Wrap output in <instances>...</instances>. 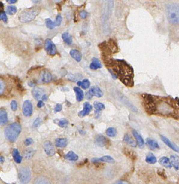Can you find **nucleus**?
<instances>
[{
    "mask_svg": "<svg viewBox=\"0 0 179 184\" xmlns=\"http://www.w3.org/2000/svg\"><path fill=\"white\" fill-rule=\"evenodd\" d=\"M142 103L145 110L150 115L171 117L179 118V100L171 96L143 94Z\"/></svg>",
    "mask_w": 179,
    "mask_h": 184,
    "instance_id": "obj_1",
    "label": "nucleus"
},
{
    "mask_svg": "<svg viewBox=\"0 0 179 184\" xmlns=\"http://www.w3.org/2000/svg\"><path fill=\"white\" fill-rule=\"evenodd\" d=\"M104 60L108 69H111L126 87H133L134 72L131 66L123 60L105 57Z\"/></svg>",
    "mask_w": 179,
    "mask_h": 184,
    "instance_id": "obj_2",
    "label": "nucleus"
},
{
    "mask_svg": "<svg viewBox=\"0 0 179 184\" xmlns=\"http://www.w3.org/2000/svg\"><path fill=\"white\" fill-rule=\"evenodd\" d=\"M41 11V7L38 5L25 9L19 14V21L22 23H28L33 21L40 14Z\"/></svg>",
    "mask_w": 179,
    "mask_h": 184,
    "instance_id": "obj_3",
    "label": "nucleus"
},
{
    "mask_svg": "<svg viewBox=\"0 0 179 184\" xmlns=\"http://www.w3.org/2000/svg\"><path fill=\"white\" fill-rule=\"evenodd\" d=\"M166 12L169 23L172 25H179V3H170L167 4Z\"/></svg>",
    "mask_w": 179,
    "mask_h": 184,
    "instance_id": "obj_4",
    "label": "nucleus"
},
{
    "mask_svg": "<svg viewBox=\"0 0 179 184\" xmlns=\"http://www.w3.org/2000/svg\"><path fill=\"white\" fill-rule=\"evenodd\" d=\"M21 132V126L17 123H14L8 125L5 130V135L11 142H14Z\"/></svg>",
    "mask_w": 179,
    "mask_h": 184,
    "instance_id": "obj_5",
    "label": "nucleus"
},
{
    "mask_svg": "<svg viewBox=\"0 0 179 184\" xmlns=\"http://www.w3.org/2000/svg\"><path fill=\"white\" fill-rule=\"evenodd\" d=\"M19 178L22 184H28L31 180V172L28 167H24L19 171Z\"/></svg>",
    "mask_w": 179,
    "mask_h": 184,
    "instance_id": "obj_6",
    "label": "nucleus"
},
{
    "mask_svg": "<svg viewBox=\"0 0 179 184\" xmlns=\"http://www.w3.org/2000/svg\"><path fill=\"white\" fill-rule=\"evenodd\" d=\"M45 49L48 55L55 56L57 54V48L51 40L47 38L45 40L44 44Z\"/></svg>",
    "mask_w": 179,
    "mask_h": 184,
    "instance_id": "obj_7",
    "label": "nucleus"
},
{
    "mask_svg": "<svg viewBox=\"0 0 179 184\" xmlns=\"http://www.w3.org/2000/svg\"><path fill=\"white\" fill-rule=\"evenodd\" d=\"M33 111V108L32 103L30 100L24 101L22 106V112L24 116L26 117H30L32 115Z\"/></svg>",
    "mask_w": 179,
    "mask_h": 184,
    "instance_id": "obj_8",
    "label": "nucleus"
},
{
    "mask_svg": "<svg viewBox=\"0 0 179 184\" xmlns=\"http://www.w3.org/2000/svg\"><path fill=\"white\" fill-rule=\"evenodd\" d=\"M53 76L49 71L43 70L40 74L39 81L42 83H47L52 81Z\"/></svg>",
    "mask_w": 179,
    "mask_h": 184,
    "instance_id": "obj_9",
    "label": "nucleus"
},
{
    "mask_svg": "<svg viewBox=\"0 0 179 184\" xmlns=\"http://www.w3.org/2000/svg\"><path fill=\"white\" fill-rule=\"evenodd\" d=\"M43 147L46 154L49 156H53L55 154V149L53 144L50 141H46L44 143Z\"/></svg>",
    "mask_w": 179,
    "mask_h": 184,
    "instance_id": "obj_10",
    "label": "nucleus"
},
{
    "mask_svg": "<svg viewBox=\"0 0 179 184\" xmlns=\"http://www.w3.org/2000/svg\"><path fill=\"white\" fill-rule=\"evenodd\" d=\"M92 105L89 102H85L83 105V110L78 113V116L80 117H84L85 116L89 115L91 111L92 110Z\"/></svg>",
    "mask_w": 179,
    "mask_h": 184,
    "instance_id": "obj_11",
    "label": "nucleus"
},
{
    "mask_svg": "<svg viewBox=\"0 0 179 184\" xmlns=\"http://www.w3.org/2000/svg\"><path fill=\"white\" fill-rule=\"evenodd\" d=\"M161 139L162 140V142L165 143L169 147H170L171 149L177 152H179V147L178 146H177V145L175 143L171 142L170 140H169L168 138H167V137L163 136H161Z\"/></svg>",
    "mask_w": 179,
    "mask_h": 184,
    "instance_id": "obj_12",
    "label": "nucleus"
},
{
    "mask_svg": "<svg viewBox=\"0 0 179 184\" xmlns=\"http://www.w3.org/2000/svg\"><path fill=\"white\" fill-rule=\"evenodd\" d=\"M94 108L95 109V116L96 118H98L100 116L102 111L105 109V105L103 103L96 101L94 102Z\"/></svg>",
    "mask_w": 179,
    "mask_h": 184,
    "instance_id": "obj_13",
    "label": "nucleus"
},
{
    "mask_svg": "<svg viewBox=\"0 0 179 184\" xmlns=\"http://www.w3.org/2000/svg\"><path fill=\"white\" fill-rule=\"evenodd\" d=\"M91 161L92 163H98V162H106L108 163L113 164L114 163V161L113 158H112L109 155H105L103 156L101 158H92Z\"/></svg>",
    "mask_w": 179,
    "mask_h": 184,
    "instance_id": "obj_14",
    "label": "nucleus"
},
{
    "mask_svg": "<svg viewBox=\"0 0 179 184\" xmlns=\"http://www.w3.org/2000/svg\"><path fill=\"white\" fill-rule=\"evenodd\" d=\"M8 122V115L4 108H0V125H5Z\"/></svg>",
    "mask_w": 179,
    "mask_h": 184,
    "instance_id": "obj_15",
    "label": "nucleus"
},
{
    "mask_svg": "<svg viewBox=\"0 0 179 184\" xmlns=\"http://www.w3.org/2000/svg\"><path fill=\"white\" fill-rule=\"evenodd\" d=\"M89 93L92 96H94L97 97H102L103 96V92L100 88L98 87H91L89 91Z\"/></svg>",
    "mask_w": 179,
    "mask_h": 184,
    "instance_id": "obj_16",
    "label": "nucleus"
},
{
    "mask_svg": "<svg viewBox=\"0 0 179 184\" xmlns=\"http://www.w3.org/2000/svg\"><path fill=\"white\" fill-rule=\"evenodd\" d=\"M146 144L148 147L150 149V150H155L156 149H159L160 146L159 145L158 142L155 140L151 139V138H147L146 140Z\"/></svg>",
    "mask_w": 179,
    "mask_h": 184,
    "instance_id": "obj_17",
    "label": "nucleus"
},
{
    "mask_svg": "<svg viewBox=\"0 0 179 184\" xmlns=\"http://www.w3.org/2000/svg\"><path fill=\"white\" fill-rule=\"evenodd\" d=\"M32 94L37 100H40L42 98L44 94V90L40 87H35L32 91Z\"/></svg>",
    "mask_w": 179,
    "mask_h": 184,
    "instance_id": "obj_18",
    "label": "nucleus"
},
{
    "mask_svg": "<svg viewBox=\"0 0 179 184\" xmlns=\"http://www.w3.org/2000/svg\"><path fill=\"white\" fill-rule=\"evenodd\" d=\"M133 134L134 138H135V140H137L139 147L140 149H142L143 147H144V146H145V142H144V140H143V138L138 133V132L136 131L135 130H133Z\"/></svg>",
    "mask_w": 179,
    "mask_h": 184,
    "instance_id": "obj_19",
    "label": "nucleus"
},
{
    "mask_svg": "<svg viewBox=\"0 0 179 184\" xmlns=\"http://www.w3.org/2000/svg\"><path fill=\"white\" fill-rule=\"evenodd\" d=\"M70 55L77 62H80L82 59V54L77 49H72L70 52Z\"/></svg>",
    "mask_w": 179,
    "mask_h": 184,
    "instance_id": "obj_20",
    "label": "nucleus"
},
{
    "mask_svg": "<svg viewBox=\"0 0 179 184\" xmlns=\"http://www.w3.org/2000/svg\"><path fill=\"white\" fill-rule=\"evenodd\" d=\"M159 163L166 168H171L172 167L170 159L167 157H162L159 159Z\"/></svg>",
    "mask_w": 179,
    "mask_h": 184,
    "instance_id": "obj_21",
    "label": "nucleus"
},
{
    "mask_svg": "<svg viewBox=\"0 0 179 184\" xmlns=\"http://www.w3.org/2000/svg\"><path fill=\"white\" fill-rule=\"evenodd\" d=\"M102 67V63L98 58L93 57L92 59V62L90 65V68L92 70H97L98 69L101 68Z\"/></svg>",
    "mask_w": 179,
    "mask_h": 184,
    "instance_id": "obj_22",
    "label": "nucleus"
},
{
    "mask_svg": "<svg viewBox=\"0 0 179 184\" xmlns=\"http://www.w3.org/2000/svg\"><path fill=\"white\" fill-rule=\"evenodd\" d=\"M74 91L76 95V100L78 102H81L83 100L84 97V94L80 88L79 87H76L74 88Z\"/></svg>",
    "mask_w": 179,
    "mask_h": 184,
    "instance_id": "obj_23",
    "label": "nucleus"
},
{
    "mask_svg": "<svg viewBox=\"0 0 179 184\" xmlns=\"http://www.w3.org/2000/svg\"><path fill=\"white\" fill-rule=\"evenodd\" d=\"M95 144L100 147L105 146L107 144V140L104 136H99L96 138Z\"/></svg>",
    "mask_w": 179,
    "mask_h": 184,
    "instance_id": "obj_24",
    "label": "nucleus"
},
{
    "mask_svg": "<svg viewBox=\"0 0 179 184\" xmlns=\"http://www.w3.org/2000/svg\"><path fill=\"white\" fill-rule=\"evenodd\" d=\"M170 161L171 165L174 167L176 170L179 169V157L177 155H172L171 156Z\"/></svg>",
    "mask_w": 179,
    "mask_h": 184,
    "instance_id": "obj_25",
    "label": "nucleus"
},
{
    "mask_svg": "<svg viewBox=\"0 0 179 184\" xmlns=\"http://www.w3.org/2000/svg\"><path fill=\"white\" fill-rule=\"evenodd\" d=\"M35 152L36 151L32 148L26 149L25 151H24L23 153L24 158H26V159H32L33 157V156L34 155Z\"/></svg>",
    "mask_w": 179,
    "mask_h": 184,
    "instance_id": "obj_26",
    "label": "nucleus"
},
{
    "mask_svg": "<svg viewBox=\"0 0 179 184\" xmlns=\"http://www.w3.org/2000/svg\"><path fill=\"white\" fill-rule=\"evenodd\" d=\"M124 142L133 147H135L137 146V142L129 136V134H125V136H124Z\"/></svg>",
    "mask_w": 179,
    "mask_h": 184,
    "instance_id": "obj_27",
    "label": "nucleus"
},
{
    "mask_svg": "<svg viewBox=\"0 0 179 184\" xmlns=\"http://www.w3.org/2000/svg\"><path fill=\"white\" fill-rule=\"evenodd\" d=\"M12 155H13V157L14 161L16 162V163L20 164L21 163L22 157L20 155L19 150H17V149H14Z\"/></svg>",
    "mask_w": 179,
    "mask_h": 184,
    "instance_id": "obj_28",
    "label": "nucleus"
},
{
    "mask_svg": "<svg viewBox=\"0 0 179 184\" xmlns=\"http://www.w3.org/2000/svg\"><path fill=\"white\" fill-rule=\"evenodd\" d=\"M145 161H146V162H147V163L154 164L156 163L157 159L153 153H150L149 154H148L147 155H146Z\"/></svg>",
    "mask_w": 179,
    "mask_h": 184,
    "instance_id": "obj_29",
    "label": "nucleus"
},
{
    "mask_svg": "<svg viewBox=\"0 0 179 184\" xmlns=\"http://www.w3.org/2000/svg\"><path fill=\"white\" fill-rule=\"evenodd\" d=\"M62 39L66 44L71 45L72 43V37L68 32H64L62 35Z\"/></svg>",
    "mask_w": 179,
    "mask_h": 184,
    "instance_id": "obj_30",
    "label": "nucleus"
},
{
    "mask_svg": "<svg viewBox=\"0 0 179 184\" xmlns=\"http://www.w3.org/2000/svg\"><path fill=\"white\" fill-rule=\"evenodd\" d=\"M65 158L70 161H76L78 159V156L72 151H70L65 156Z\"/></svg>",
    "mask_w": 179,
    "mask_h": 184,
    "instance_id": "obj_31",
    "label": "nucleus"
},
{
    "mask_svg": "<svg viewBox=\"0 0 179 184\" xmlns=\"http://www.w3.org/2000/svg\"><path fill=\"white\" fill-rule=\"evenodd\" d=\"M68 144V140L65 138H58L56 140V145L58 147H64Z\"/></svg>",
    "mask_w": 179,
    "mask_h": 184,
    "instance_id": "obj_32",
    "label": "nucleus"
},
{
    "mask_svg": "<svg viewBox=\"0 0 179 184\" xmlns=\"http://www.w3.org/2000/svg\"><path fill=\"white\" fill-rule=\"evenodd\" d=\"M34 184H51L48 179L44 177H39L35 180Z\"/></svg>",
    "mask_w": 179,
    "mask_h": 184,
    "instance_id": "obj_33",
    "label": "nucleus"
},
{
    "mask_svg": "<svg viewBox=\"0 0 179 184\" xmlns=\"http://www.w3.org/2000/svg\"><path fill=\"white\" fill-rule=\"evenodd\" d=\"M45 21L46 26H47V27L48 29H50V30H52V29H54L56 26L55 22H53L51 19H45Z\"/></svg>",
    "mask_w": 179,
    "mask_h": 184,
    "instance_id": "obj_34",
    "label": "nucleus"
},
{
    "mask_svg": "<svg viewBox=\"0 0 179 184\" xmlns=\"http://www.w3.org/2000/svg\"><path fill=\"white\" fill-rule=\"evenodd\" d=\"M106 134L110 137H114L116 136L117 134V130L115 128L113 127H109L108 129H107L106 131Z\"/></svg>",
    "mask_w": 179,
    "mask_h": 184,
    "instance_id": "obj_35",
    "label": "nucleus"
},
{
    "mask_svg": "<svg viewBox=\"0 0 179 184\" xmlns=\"http://www.w3.org/2000/svg\"><path fill=\"white\" fill-rule=\"evenodd\" d=\"M17 8L14 5H9L7 7V11L9 15H13L17 12Z\"/></svg>",
    "mask_w": 179,
    "mask_h": 184,
    "instance_id": "obj_36",
    "label": "nucleus"
},
{
    "mask_svg": "<svg viewBox=\"0 0 179 184\" xmlns=\"http://www.w3.org/2000/svg\"><path fill=\"white\" fill-rule=\"evenodd\" d=\"M5 82L4 79L0 77V95H2L5 91Z\"/></svg>",
    "mask_w": 179,
    "mask_h": 184,
    "instance_id": "obj_37",
    "label": "nucleus"
},
{
    "mask_svg": "<svg viewBox=\"0 0 179 184\" xmlns=\"http://www.w3.org/2000/svg\"><path fill=\"white\" fill-rule=\"evenodd\" d=\"M57 124L61 127H66L68 125V122L66 119H62L58 121Z\"/></svg>",
    "mask_w": 179,
    "mask_h": 184,
    "instance_id": "obj_38",
    "label": "nucleus"
},
{
    "mask_svg": "<svg viewBox=\"0 0 179 184\" xmlns=\"http://www.w3.org/2000/svg\"><path fill=\"white\" fill-rule=\"evenodd\" d=\"M83 89L86 90L88 88H89L90 87V82L89 81V80L87 79H85L82 81V84H81V86Z\"/></svg>",
    "mask_w": 179,
    "mask_h": 184,
    "instance_id": "obj_39",
    "label": "nucleus"
},
{
    "mask_svg": "<svg viewBox=\"0 0 179 184\" xmlns=\"http://www.w3.org/2000/svg\"><path fill=\"white\" fill-rule=\"evenodd\" d=\"M0 21H3L5 23H7L8 19L6 15V14L4 11L0 12Z\"/></svg>",
    "mask_w": 179,
    "mask_h": 184,
    "instance_id": "obj_40",
    "label": "nucleus"
},
{
    "mask_svg": "<svg viewBox=\"0 0 179 184\" xmlns=\"http://www.w3.org/2000/svg\"><path fill=\"white\" fill-rule=\"evenodd\" d=\"M62 17L61 15L59 14L57 16H56V21H55L56 26H59L61 25V23H62Z\"/></svg>",
    "mask_w": 179,
    "mask_h": 184,
    "instance_id": "obj_41",
    "label": "nucleus"
},
{
    "mask_svg": "<svg viewBox=\"0 0 179 184\" xmlns=\"http://www.w3.org/2000/svg\"><path fill=\"white\" fill-rule=\"evenodd\" d=\"M11 109L12 110L15 111L17 109V103L15 100H12L11 104Z\"/></svg>",
    "mask_w": 179,
    "mask_h": 184,
    "instance_id": "obj_42",
    "label": "nucleus"
},
{
    "mask_svg": "<svg viewBox=\"0 0 179 184\" xmlns=\"http://www.w3.org/2000/svg\"><path fill=\"white\" fill-rule=\"evenodd\" d=\"M87 15H88V14H87V11H82L79 13V16L81 19H86L87 17Z\"/></svg>",
    "mask_w": 179,
    "mask_h": 184,
    "instance_id": "obj_43",
    "label": "nucleus"
},
{
    "mask_svg": "<svg viewBox=\"0 0 179 184\" xmlns=\"http://www.w3.org/2000/svg\"><path fill=\"white\" fill-rule=\"evenodd\" d=\"M33 143V140L31 138H28L24 141V144L26 146H29Z\"/></svg>",
    "mask_w": 179,
    "mask_h": 184,
    "instance_id": "obj_44",
    "label": "nucleus"
},
{
    "mask_svg": "<svg viewBox=\"0 0 179 184\" xmlns=\"http://www.w3.org/2000/svg\"><path fill=\"white\" fill-rule=\"evenodd\" d=\"M62 110V105L60 104H57L55 108V112H58Z\"/></svg>",
    "mask_w": 179,
    "mask_h": 184,
    "instance_id": "obj_45",
    "label": "nucleus"
},
{
    "mask_svg": "<svg viewBox=\"0 0 179 184\" xmlns=\"http://www.w3.org/2000/svg\"><path fill=\"white\" fill-rule=\"evenodd\" d=\"M41 119L40 118H38L36 119L35 121L34 122V124H33V126L35 127H36L37 126H38L39 125H40V123H41Z\"/></svg>",
    "mask_w": 179,
    "mask_h": 184,
    "instance_id": "obj_46",
    "label": "nucleus"
},
{
    "mask_svg": "<svg viewBox=\"0 0 179 184\" xmlns=\"http://www.w3.org/2000/svg\"><path fill=\"white\" fill-rule=\"evenodd\" d=\"M45 105L44 103L43 102L42 100H40L37 104V107L39 108H41L43 107Z\"/></svg>",
    "mask_w": 179,
    "mask_h": 184,
    "instance_id": "obj_47",
    "label": "nucleus"
},
{
    "mask_svg": "<svg viewBox=\"0 0 179 184\" xmlns=\"http://www.w3.org/2000/svg\"><path fill=\"white\" fill-rule=\"evenodd\" d=\"M108 69V71L110 72V74H111V75H112V76L113 77V79H116L118 78L117 76H116V74H114V72H113V71L111 70V69Z\"/></svg>",
    "mask_w": 179,
    "mask_h": 184,
    "instance_id": "obj_48",
    "label": "nucleus"
},
{
    "mask_svg": "<svg viewBox=\"0 0 179 184\" xmlns=\"http://www.w3.org/2000/svg\"><path fill=\"white\" fill-rule=\"evenodd\" d=\"M41 99L42 100V101H46V100H47L48 97H47V95H44L42 97V98H41Z\"/></svg>",
    "mask_w": 179,
    "mask_h": 184,
    "instance_id": "obj_49",
    "label": "nucleus"
},
{
    "mask_svg": "<svg viewBox=\"0 0 179 184\" xmlns=\"http://www.w3.org/2000/svg\"><path fill=\"white\" fill-rule=\"evenodd\" d=\"M28 85L30 87H34L36 85V83L34 82H29L28 83Z\"/></svg>",
    "mask_w": 179,
    "mask_h": 184,
    "instance_id": "obj_50",
    "label": "nucleus"
},
{
    "mask_svg": "<svg viewBox=\"0 0 179 184\" xmlns=\"http://www.w3.org/2000/svg\"><path fill=\"white\" fill-rule=\"evenodd\" d=\"M5 161V158L3 156H0V164H2L4 163V161Z\"/></svg>",
    "mask_w": 179,
    "mask_h": 184,
    "instance_id": "obj_51",
    "label": "nucleus"
},
{
    "mask_svg": "<svg viewBox=\"0 0 179 184\" xmlns=\"http://www.w3.org/2000/svg\"><path fill=\"white\" fill-rule=\"evenodd\" d=\"M129 184L128 182H124V181H120V182H116V184Z\"/></svg>",
    "mask_w": 179,
    "mask_h": 184,
    "instance_id": "obj_52",
    "label": "nucleus"
},
{
    "mask_svg": "<svg viewBox=\"0 0 179 184\" xmlns=\"http://www.w3.org/2000/svg\"><path fill=\"white\" fill-rule=\"evenodd\" d=\"M7 2L9 3H10V4H13V3H16L17 1H7Z\"/></svg>",
    "mask_w": 179,
    "mask_h": 184,
    "instance_id": "obj_53",
    "label": "nucleus"
},
{
    "mask_svg": "<svg viewBox=\"0 0 179 184\" xmlns=\"http://www.w3.org/2000/svg\"><path fill=\"white\" fill-rule=\"evenodd\" d=\"M81 84H82V81H79V82H77V85L79 87L81 86Z\"/></svg>",
    "mask_w": 179,
    "mask_h": 184,
    "instance_id": "obj_54",
    "label": "nucleus"
},
{
    "mask_svg": "<svg viewBox=\"0 0 179 184\" xmlns=\"http://www.w3.org/2000/svg\"><path fill=\"white\" fill-rule=\"evenodd\" d=\"M1 6H2V5H0V8L1 7Z\"/></svg>",
    "mask_w": 179,
    "mask_h": 184,
    "instance_id": "obj_55",
    "label": "nucleus"
}]
</instances>
